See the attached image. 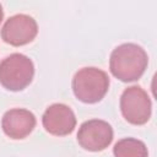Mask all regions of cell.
<instances>
[{"instance_id":"cell-1","label":"cell","mask_w":157,"mask_h":157,"mask_svg":"<svg viewBox=\"0 0 157 157\" xmlns=\"http://www.w3.org/2000/svg\"><path fill=\"white\" fill-rule=\"evenodd\" d=\"M148 58L142 47L134 43L118 45L110 54L109 70L123 82L139 80L147 67Z\"/></svg>"},{"instance_id":"cell-2","label":"cell","mask_w":157,"mask_h":157,"mask_svg":"<svg viewBox=\"0 0 157 157\" xmlns=\"http://www.w3.org/2000/svg\"><path fill=\"white\" fill-rule=\"evenodd\" d=\"M109 88V77L98 67H82L72 78V91L77 99L83 103L99 102Z\"/></svg>"},{"instance_id":"cell-3","label":"cell","mask_w":157,"mask_h":157,"mask_svg":"<svg viewBox=\"0 0 157 157\" xmlns=\"http://www.w3.org/2000/svg\"><path fill=\"white\" fill-rule=\"evenodd\" d=\"M33 75L32 60L21 53H13L0 63V83L9 91H22L32 82Z\"/></svg>"},{"instance_id":"cell-4","label":"cell","mask_w":157,"mask_h":157,"mask_svg":"<svg viewBox=\"0 0 157 157\" xmlns=\"http://www.w3.org/2000/svg\"><path fill=\"white\" fill-rule=\"evenodd\" d=\"M123 117L134 125L146 124L151 117V99L140 86H130L120 96Z\"/></svg>"},{"instance_id":"cell-5","label":"cell","mask_w":157,"mask_h":157,"mask_svg":"<svg viewBox=\"0 0 157 157\" xmlns=\"http://www.w3.org/2000/svg\"><path fill=\"white\" fill-rule=\"evenodd\" d=\"M113 140L110 124L101 119H91L81 124L77 132L80 146L87 151L98 152L107 148Z\"/></svg>"},{"instance_id":"cell-6","label":"cell","mask_w":157,"mask_h":157,"mask_svg":"<svg viewBox=\"0 0 157 157\" xmlns=\"http://www.w3.org/2000/svg\"><path fill=\"white\" fill-rule=\"evenodd\" d=\"M38 33V26L33 17L17 13L11 16L1 28V38L10 45L20 47L32 42Z\"/></svg>"},{"instance_id":"cell-7","label":"cell","mask_w":157,"mask_h":157,"mask_svg":"<svg viewBox=\"0 0 157 157\" xmlns=\"http://www.w3.org/2000/svg\"><path fill=\"white\" fill-rule=\"evenodd\" d=\"M42 124L44 129L55 136H65L74 131L76 126V117L70 107L63 103L49 105L43 117Z\"/></svg>"},{"instance_id":"cell-8","label":"cell","mask_w":157,"mask_h":157,"mask_svg":"<svg viewBox=\"0 0 157 157\" xmlns=\"http://www.w3.org/2000/svg\"><path fill=\"white\" fill-rule=\"evenodd\" d=\"M36 126V117L32 112L22 108L7 110L1 120V128L6 136L13 140L27 137Z\"/></svg>"},{"instance_id":"cell-9","label":"cell","mask_w":157,"mask_h":157,"mask_svg":"<svg viewBox=\"0 0 157 157\" xmlns=\"http://www.w3.org/2000/svg\"><path fill=\"white\" fill-rule=\"evenodd\" d=\"M114 157H148L146 145L134 137L119 140L113 147Z\"/></svg>"},{"instance_id":"cell-10","label":"cell","mask_w":157,"mask_h":157,"mask_svg":"<svg viewBox=\"0 0 157 157\" xmlns=\"http://www.w3.org/2000/svg\"><path fill=\"white\" fill-rule=\"evenodd\" d=\"M2 17H4V12H2V6H1V4H0V23H1V21H2Z\"/></svg>"}]
</instances>
